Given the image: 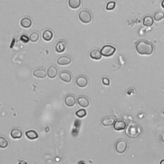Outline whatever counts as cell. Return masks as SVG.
Masks as SVG:
<instances>
[{"label":"cell","mask_w":164,"mask_h":164,"mask_svg":"<svg viewBox=\"0 0 164 164\" xmlns=\"http://www.w3.org/2000/svg\"><path fill=\"white\" fill-rule=\"evenodd\" d=\"M136 50L141 55H150L153 53L154 46L153 44L146 40H140L136 44Z\"/></svg>","instance_id":"6da1fadb"},{"label":"cell","mask_w":164,"mask_h":164,"mask_svg":"<svg viewBox=\"0 0 164 164\" xmlns=\"http://www.w3.org/2000/svg\"><path fill=\"white\" fill-rule=\"evenodd\" d=\"M126 133L129 137L132 139H136L141 135V128L135 124H130L126 131Z\"/></svg>","instance_id":"7a4b0ae2"},{"label":"cell","mask_w":164,"mask_h":164,"mask_svg":"<svg viewBox=\"0 0 164 164\" xmlns=\"http://www.w3.org/2000/svg\"><path fill=\"white\" fill-rule=\"evenodd\" d=\"M128 148V143L123 139H120L115 144V150L119 154L124 153Z\"/></svg>","instance_id":"3957f363"},{"label":"cell","mask_w":164,"mask_h":164,"mask_svg":"<svg viewBox=\"0 0 164 164\" xmlns=\"http://www.w3.org/2000/svg\"><path fill=\"white\" fill-rule=\"evenodd\" d=\"M115 47L111 45H105L102 46L101 49V53L102 55L105 57H110L112 56L115 52Z\"/></svg>","instance_id":"277c9868"},{"label":"cell","mask_w":164,"mask_h":164,"mask_svg":"<svg viewBox=\"0 0 164 164\" xmlns=\"http://www.w3.org/2000/svg\"><path fill=\"white\" fill-rule=\"evenodd\" d=\"M79 19L83 23H89L92 20L91 13L89 11H88V10H82L79 13Z\"/></svg>","instance_id":"5b68a950"},{"label":"cell","mask_w":164,"mask_h":164,"mask_svg":"<svg viewBox=\"0 0 164 164\" xmlns=\"http://www.w3.org/2000/svg\"><path fill=\"white\" fill-rule=\"evenodd\" d=\"M88 81L87 78L84 75H80L76 80V83L80 88H85L87 86Z\"/></svg>","instance_id":"8992f818"},{"label":"cell","mask_w":164,"mask_h":164,"mask_svg":"<svg viewBox=\"0 0 164 164\" xmlns=\"http://www.w3.org/2000/svg\"><path fill=\"white\" fill-rule=\"evenodd\" d=\"M64 102L68 107H73L76 105V97L73 94L67 95L64 100Z\"/></svg>","instance_id":"52a82bcc"},{"label":"cell","mask_w":164,"mask_h":164,"mask_svg":"<svg viewBox=\"0 0 164 164\" xmlns=\"http://www.w3.org/2000/svg\"><path fill=\"white\" fill-rule=\"evenodd\" d=\"M126 126H127L126 122L123 120L115 121L114 124H113V127H114V129L116 131L124 130V129L126 128Z\"/></svg>","instance_id":"ba28073f"},{"label":"cell","mask_w":164,"mask_h":164,"mask_svg":"<svg viewBox=\"0 0 164 164\" xmlns=\"http://www.w3.org/2000/svg\"><path fill=\"white\" fill-rule=\"evenodd\" d=\"M60 78L62 81L66 83H69L72 80L71 73L68 71H62L60 73Z\"/></svg>","instance_id":"9c48e42d"},{"label":"cell","mask_w":164,"mask_h":164,"mask_svg":"<svg viewBox=\"0 0 164 164\" xmlns=\"http://www.w3.org/2000/svg\"><path fill=\"white\" fill-rule=\"evenodd\" d=\"M72 62L71 58L69 56H62L57 60V64L59 66H67L69 65Z\"/></svg>","instance_id":"30bf717a"},{"label":"cell","mask_w":164,"mask_h":164,"mask_svg":"<svg viewBox=\"0 0 164 164\" xmlns=\"http://www.w3.org/2000/svg\"><path fill=\"white\" fill-rule=\"evenodd\" d=\"M78 103L82 108H87L90 105V101L84 95H81L78 98Z\"/></svg>","instance_id":"8fae6325"},{"label":"cell","mask_w":164,"mask_h":164,"mask_svg":"<svg viewBox=\"0 0 164 164\" xmlns=\"http://www.w3.org/2000/svg\"><path fill=\"white\" fill-rule=\"evenodd\" d=\"M115 122V117L113 116H108L105 117L101 120L102 124L105 126H110L114 124Z\"/></svg>","instance_id":"7c38bea8"},{"label":"cell","mask_w":164,"mask_h":164,"mask_svg":"<svg viewBox=\"0 0 164 164\" xmlns=\"http://www.w3.org/2000/svg\"><path fill=\"white\" fill-rule=\"evenodd\" d=\"M33 76L37 78H44L47 76V72L44 69L39 68L34 70L33 73Z\"/></svg>","instance_id":"4fadbf2b"},{"label":"cell","mask_w":164,"mask_h":164,"mask_svg":"<svg viewBox=\"0 0 164 164\" xmlns=\"http://www.w3.org/2000/svg\"><path fill=\"white\" fill-rule=\"evenodd\" d=\"M58 74V70L56 66H51L48 67L47 71V75L49 78H54Z\"/></svg>","instance_id":"5bb4252c"},{"label":"cell","mask_w":164,"mask_h":164,"mask_svg":"<svg viewBox=\"0 0 164 164\" xmlns=\"http://www.w3.org/2000/svg\"><path fill=\"white\" fill-rule=\"evenodd\" d=\"M10 136L13 139H19L22 137L23 132L19 128H13L10 132Z\"/></svg>","instance_id":"9a60e30c"},{"label":"cell","mask_w":164,"mask_h":164,"mask_svg":"<svg viewBox=\"0 0 164 164\" xmlns=\"http://www.w3.org/2000/svg\"><path fill=\"white\" fill-rule=\"evenodd\" d=\"M20 26L25 28H29L32 25V20L29 18H24L20 20Z\"/></svg>","instance_id":"2e32d148"},{"label":"cell","mask_w":164,"mask_h":164,"mask_svg":"<svg viewBox=\"0 0 164 164\" xmlns=\"http://www.w3.org/2000/svg\"><path fill=\"white\" fill-rule=\"evenodd\" d=\"M66 42L63 40H61L59 41V42L57 44V45L55 46V51L57 53H63L64 51L66 50Z\"/></svg>","instance_id":"e0dca14e"},{"label":"cell","mask_w":164,"mask_h":164,"mask_svg":"<svg viewBox=\"0 0 164 164\" xmlns=\"http://www.w3.org/2000/svg\"><path fill=\"white\" fill-rule=\"evenodd\" d=\"M102 55L101 53V51L98 49H93L90 53V57L91 59L95 60H100L102 58Z\"/></svg>","instance_id":"ac0fdd59"},{"label":"cell","mask_w":164,"mask_h":164,"mask_svg":"<svg viewBox=\"0 0 164 164\" xmlns=\"http://www.w3.org/2000/svg\"><path fill=\"white\" fill-rule=\"evenodd\" d=\"M154 24V19L151 16H146L143 19V25L146 27H151Z\"/></svg>","instance_id":"d6986e66"},{"label":"cell","mask_w":164,"mask_h":164,"mask_svg":"<svg viewBox=\"0 0 164 164\" xmlns=\"http://www.w3.org/2000/svg\"><path fill=\"white\" fill-rule=\"evenodd\" d=\"M53 33L50 30H44V32L42 33V39L45 41H47V42L51 41V39H53Z\"/></svg>","instance_id":"ffe728a7"},{"label":"cell","mask_w":164,"mask_h":164,"mask_svg":"<svg viewBox=\"0 0 164 164\" xmlns=\"http://www.w3.org/2000/svg\"><path fill=\"white\" fill-rule=\"evenodd\" d=\"M81 0H69V1H68L69 6L73 9H76L79 8L81 6Z\"/></svg>","instance_id":"44dd1931"},{"label":"cell","mask_w":164,"mask_h":164,"mask_svg":"<svg viewBox=\"0 0 164 164\" xmlns=\"http://www.w3.org/2000/svg\"><path fill=\"white\" fill-rule=\"evenodd\" d=\"M26 137L30 140H35L39 137V135L35 131L32 130H28L26 132Z\"/></svg>","instance_id":"7402d4cb"},{"label":"cell","mask_w":164,"mask_h":164,"mask_svg":"<svg viewBox=\"0 0 164 164\" xmlns=\"http://www.w3.org/2000/svg\"><path fill=\"white\" fill-rule=\"evenodd\" d=\"M8 141L3 136H0V148L5 149L8 146Z\"/></svg>","instance_id":"603a6c76"},{"label":"cell","mask_w":164,"mask_h":164,"mask_svg":"<svg viewBox=\"0 0 164 164\" xmlns=\"http://www.w3.org/2000/svg\"><path fill=\"white\" fill-rule=\"evenodd\" d=\"M163 19H164V12L162 11L156 12L154 15V19L156 21H160Z\"/></svg>","instance_id":"cb8c5ba5"},{"label":"cell","mask_w":164,"mask_h":164,"mask_svg":"<svg viewBox=\"0 0 164 164\" xmlns=\"http://www.w3.org/2000/svg\"><path fill=\"white\" fill-rule=\"evenodd\" d=\"M39 39V33L37 32H33L30 34V40L32 42H36Z\"/></svg>","instance_id":"d4e9b609"},{"label":"cell","mask_w":164,"mask_h":164,"mask_svg":"<svg viewBox=\"0 0 164 164\" xmlns=\"http://www.w3.org/2000/svg\"><path fill=\"white\" fill-rule=\"evenodd\" d=\"M87 115V112L85 109H80L76 112V115L79 118H83Z\"/></svg>","instance_id":"484cf974"},{"label":"cell","mask_w":164,"mask_h":164,"mask_svg":"<svg viewBox=\"0 0 164 164\" xmlns=\"http://www.w3.org/2000/svg\"><path fill=\"white\" fill-rule=\"evenodd\" d=\"M115 5L116 3L115 1H110L107 3V6H106V9L107 10H112L115 8Z\"/></svg>","instance_id":"4316f807"},{"label":"cell","mask_w":164,"mask_h":164,"mask_svg":"<svg viewBox=\"0 0 164 164\" xmlns=\"http://www.w3.org/2000/svg\"><path fill=\"white\" fill-rule=\"evenodd\" d=\"M102 83H103V85H106V86H108V85L110 83V80H109V78H108L107 77H104L102 78Z\"/></svg>","instance_id":"83f0119b"},{"label":"cell","mask_w":164,"mask_h":164,"mask_svg":"<svg viewBox=\"0 0 164 164\" xmlns=\"http://www.w3.org/2000/svg\"><path fill=\"white\" fill-rule=\"evenodd\" d=\"M20 40L22 41L24 43H27L30 40V38H28V36H26L25 35H23L21 37H20Z\"/></svg>","instance_id":"f1b7e54d"},{"label":"cell","mask_w":164,"mask_h":164,"mask_svg":"<svg viewBox=\"0 0 164 164\" xmlns=\"http://www.w3.org/2000/svg\"><path fill=\"white\" fill-rule=\"evenodd\" d=\"M161 140H162V141L164 143V132L162 133V136H161Z\"/></svg>","instance_id":"f546056e"},{"label":"cell","mask_w":164,"mask_h":164,"mask_svg":"<svg viewBox=\"0 0 164 164\" xmlns=\"http://www.w3.org/2000/svg\"><path fill=\"white\" fill-rule=\"evenodd\" d=\"M161 5H162V7L164 9V0H163V1H162V3H161Z\"/></svg>","instance_id":"4dcf8cb0"},{"label":"cell","mask_w":164,"mask_h":164,"mask_svg":"<svg viewBox=\"0 0 164 164\" xmlns=\"http://www.w3.org/2000/svg\"><path fill=\"white\" fill-rule=\"evenodd\" d=\"M160 163H161V164H164V159L163 160H162L161 162H160Z\"/></svg>","instance_id":"1f68e13d"},{"label":"cell","mask_w":164,"mask_h":164,"mask_svg":"<svg viewBox=\"0 0 164 164\" xmlns=\"http://www.w3.org/2000/svg\"><path fill=\"white\" fill-rule=\"evenodd\" d=\"M20 163H26V162H24V161H21V162H19Z\"/></svg>","instance_id":"d6a6232c"}]
</instances>
